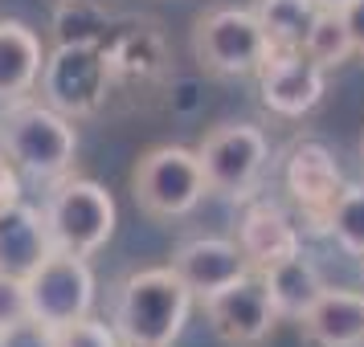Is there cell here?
I'll use <instances>...</instances> for the list:
<instances>
[{
    "mask_svg": "<svg viewBox=\"0 0 364 347\" xmlns=\"http://www.w3.org/2000/svg\"><path fill=\"white\" fill-rule=\"evenodd\" d=\"M197 294L176 278L172 265L135 270L115 286L111 327L123 347H172L184 335Z\"/></svg>",
    "mask_w": 364,
    "mask_h": 347,
    "instance_id": "6da1fadb",
    "label": "cell"
},
{
    "mask_svg": "<svg viewBox=\"0 0 364 347\" xmlns=\"http://www.w3.org/2000/svg\"><path fill=\"white\" fill-rule=\"evenodd\" d=\"M0 148L13 160L21 176L29 180H62L74 167L78 155V127L74 119L53 111L50 102L41 99H17L4 102L0 115Z\"/></svg>",
    "mask_w": 364,
    "mask_h": 347,
    "instance_id": "7a4b0ae2",
    "label": "cell"
},
{
    "mask_svg": "<svg viewBox=\"0 0 364 347\" xmlns=\"http://www.w3.org/2000/svg\"><path fill=\"white\" fill-rule=\"evenodd\" d=\"M46 229L53 249H66L78 258H95L115 237L119 209L115 197L90 176H62L53 180V192L46 200Z\"/></svg>",
    "mask_w": 364,
    "mask_h": 347,
    "instance_id": "3957f363",
    "label": "cell"
},
{
    "mask_svg": "<svg viewBox=\"0 0 364 347\" xmlns=\"http://www.w3.org/2000/svg\"><path fill=\"white\" fill-rule=\"evenodd\" d=\"M132 197L156 221H181L197 213L200 200L209 197L197 148H184V143L148 148L132 167Z\"/></svg>",
    "mask_w": 364,
    "mask_h": 347,
    "instance_id": "277c9868",
    "label": "cell"
},
{
    "mask_svg": "<svg viewBox=\"0 0 364 347\" xmlns=\"http://www.w3.org/2000/svg\"><path fill=\"white\" fill-rule=\"evenodd\" d=\"M197 155L200 172H205V188L221 200L246 204V200H254L266 167H270V139L254 123H221L200 139Z\"/></svg>",
    "mask_w": 364,
    "mask_h": 347,
    "instance_id": "5b68a950",
    "label": "cell"
},
{
    "mask_svg": "<svg viewBox=\"0 0 364 347\" xmlns=\"http://www.w3.org/2000/svg\"><path fill=\"white\" fill-rule=\"evenodd\" d=\"M193 57L213 78H254L258 66L270 57V41L254 9L221 4L193 25Z\"/></svg>",
    "mask_w": 364,
    "mask_h": 347,
    "instance_id": "8992f818",
    "label": "cell"
},
{
    "mask_svg": "<svg viewBox=\"0 0 364 347\" xmlns=\"http://www.w3.org/2000/svg\"><path fill=\"white\" fill-rule=\"evenodd\" d=\"M107 74H111V57L95 45V41H62L53 53H46L41 66V102H50L53 111L70 119L95 115L99 102L107 99Z\"/></svg>",
    "mask_w": 364,
    "mask_h": 347,
    "instance_id": "52a82bcc",
    "label": "cell"
},
{
    "mask_svg": "<svg viewBox=\"0 0 364 347\" xmlns=\"http://www.w3.org/2000/svg\"><path fill=\"white\" fill-rule=\"evenodd\" d=\"M25 294H29V319L58 331L74 319L95 314V270L78 253L53 249L25 278Z\"/></svg>",
    "mask_w": 364,
    "mask_h": 347,
    "instance_id": "ba28073f",
    "label": "cell"
},
{
    "mask_svg": "<svg viewBox=\"0 0 364 347\" xmlns=\"http://www.w3.org/2000/svg\"><path fill=\"white\" fill-rule=\"evenodd\" d=\"M282 184H287V197L299 213V229L328 237V213L336 197L344 192V172L331 160V151L315 139L295 143L287 151V164H282Z\"/></svg>",
    "mask_w": 364,
    "mask_h": 347,
    "instance_id": "9c48e42d",
    "label": "cell"
},
{
    "mask_svg": "<svg viewBox=\"0 0 364 347\" xmlns=\"http://www.w3.org/2000/svg\"><path fill=\"white\" fill-rule=\"evenodd\" d=\"M200 302H205V319H209L213 335L225 347H262L282 323L270 294H266L262 274H254V270Z\"/></svg>",
    "mask_w": 364,
    "mask_h": 347,
    "instance_id": "30bf717a",
    "label": "cell"
},
{
    "mask_svg": "<svg viewBox=\"0 0 364 347\" xmlns=\"http://www.w3.org/2000/svg\"><path fill=\"white\" fill-rule=\"evenodd\" d=\"M254 78H258L262 106L279 119L311 115L328 94V70L315 66L303 50H270Z\"/></svg>",
    "mask_w": 364,
    "mask_h": 347,
    "instance_id": "8fae6325",
    "label": "cell"
},
{
    "mask_svg": "<svg viewBox=\"0 0 364 347\" xmlns=\"http://www.w3.org/2000/svg\"><path fill=\"white\" fill-rule=\"evenodd\" d=\"M237 249L254 274L287 262L291 253L303 249V229L299 221L274 200H246V213L237 221Z\"/></svg>",
    "mask_w": 364,
    "mask_h": 347,
    "instance_id": "7c38bea8",
    "label": "cell"
},
{
    "mask_svg": "<svg viewBox=\"0 0 364 347\" xmlns=\"http://www.w3.org/2000/svg\"><path fill=\"white\" fill-rule=\"evenodd\" d=\"M168 265L176 270V278L197 298H209L213 290L237 282L242 274H250V265L233 237H188V241H181L172 249V262Z\"/></svg>",
    "mask_w": 364,
    "mask_h": 347,
    "instance_id": "4fadbf2b",
    "label": "cell"
},
{
    "mask_svg": "<svg viewBox=\"0 0 364 347\" xmlns=\"http://www.w3.org/2000/svg\"><path fill=\"white\" fill-rule=\"evenodd\" d=\"M299 331L311 347H364V290L323 286L299 319Z\"/></svg>",
    "mask_w": 364,
    "mask_h": 347,
    "instance_id": "5bb4252c",
    "label": "cell"
},
{
    "mask_svg": "<svg viewBox=\"0 0 364 347\" xmlns=\"http://www.w3.org/2000/svg\"><path fill=\"white\" fill-rule=\"evenodd\" d=\"M50 253L53 241L41 209L25 204V200H13V204L0 209V274L29 278Z\"/></svg>",
    "mask_w": 364,
    "mask_h": 347,
    "instance_id": "9a60e30c",
    "label": "cell"
},
{
    "mask_svg": "<svg viewBox=\"0 0 364 347\" xmlns=\"http://www.w3.org/2000/svg\"><path fill=\"white\" fill-rule=\"evenodd\" d=\"M46 66L41 37L25 21H0V102L29 99Z\"/></svg>",
    "mask_w": 364,
    "mask_h": 347,
    "instance_id": "2e32d148",
    "label": "cell"
},
{
    "mask_svg": "<svg viewBox=\"0 0 364 347\" xmlns=\"http://www.w3.org/2000/svg\"><path fill=\"white\" fill-rule=\"evenodd\" d=\"M262 282H266V294L274 302L279 319H291V323H299V319L307 314V307H311L315 298L323 294V286H328L323 270H319L303 249L291 253L287 262L262 270Z\"/></svg>",
    "mask_w": 364,
    "mask_h": 347,
    "instance_id": "e0dca14e",
    "label": "cell"
},
{
    "mask_svg": "<svg viewBox=\"0 0 364 347\" xmlns=\"http://www.w3.org/2000/svg\"><path fill=\"white\" fill-rule=\"evenodd\" d=\"M254 17L262 25L270 50H303V41L319 17V4L315 0H258Z\"/></svg>",
    "mask_w": 364,
    "mask_h": 347,
    "instance_id": "ac0fdd59",
    "label": "cell"
},
{
    "mask_svg": "<svg viewBox=\"0 0 364 347\" xmlns=\"http://www.w3.org/2000/svg\"><path fill=\"white\" fill-rule=\"evenodd\" d=\"M303 53L311 57L315 66H323L328 74H331V70H340V66H348V62L356 57L352 37H348V29H344V17H340V9H319L311 33H307V41H303Z\"/></svg>",
    "mask_w": 364,
    "mask_h": 347,
    "instance_id": "d6986e66",
    "label": "cell"
},
{
    "mask_svg": "<svg viewBox=\"0 0 364 347\" xmlns=\"http://www.w3.org/2000/svg\"><path fill=\"white\" fill-rule=\"evenodd\" d=\"M328 237L348 258H364V184H344L328 213Z\"/></svg>",
    "mask_w": 364,
    "mask_h": 347,
    "instance_id": "ffe728a7",
    "label": "cell"
},
{
    "mask_svg": "<svg viewBox=\"0 0 364 347\" xmlns=\"http://www.w3.org/2000/svg\"><path fill=\"white\" fill-rule=\"evenodd\" d=\"M53 347H123V339L107 319L86 314V319H74V323L53 331Z\"/></svg>",
    "mask_w": 364,
    "mask_h": 347,
    "instance_id": "44dd1931",
    "label": "cell"
},
{
    "mask_svg": "<svg viewBox=\"0 0 364 347\" xmlns=\"http://www.w3.org/2000/svg\"><path fill=\"white\" fill-rule=\"evenodd\" d=\"M0 347H53V327L37 319H17L9 327H0Z\"/></svg>",
    "mask_w": 364,
    "mask_h": 347,
    "instance_id": "7402d4cb",
    "label": "cell"
},
{
    "mask_svg": "<svg viewBox=\"0 0 364 347\" xmlns=\"http://www.w3.org/2000/svg\"><path fill=\"white\" fill-rule=\"evenodd\" d=\"M29 319V294H25V278L0 274V327Z\"/></svg>",
    "mask_w": 364,
    "mask_h": 347,
    "instance_id": "603a6c76",
    "label": "cell"
},
{
    "mask_svg": "<svg viewBox=\"0 0 364 347\" xmlns=\"http://www.w3.org/2000/svg\"><path fill=\"white\" fill-rule=\"evenodd\" d=\"M340 17H344L348 37H352V50L364 57V0H348L344 9H340Z\"/></svg>",
    "mask_w": 364,
    "mask_h": 347,
    "instance_id": "cb8c5ba5",
    "label": "cell"
},
{
    "mask_svg": "<svg viewBox=\"0 0 364 347\" xmlns=\"http://www.w3.org/2000/svg\"><path fill=\"white\" fill-rule=\"evenodd\" d=\"M13 200H21V172L13 167V160L4 155V148H0V209L13 204Z\"/></svg>",
    "mask_w": 364,
    "mask_h": 347,
    "instance_id": "d4e9b609",
    "label": "cell"
},
{
    "mask_svg": "<svg viewBox=\"0 0 364 347\" xmlns=\"http://www.w3.org/2000/svg\"><path fill=\"white\" fill-rule=\"evenodd\" d=\"M315 4H319V9H344L348 0H315Z\"/></svg>",
    "mask_w": 364,
    "mask_h": 347,
    "instance_id": "484cf974",
    "label": "cell"
},
{
    "mask_svg": "<svg viewBox=\"0 0 364 347\" xmlns=\"http://www.w3.org/2000/svg\"><path fill=\"white\" fill-rule=\"evenodd\" d=\"M62 4H82V0H62Z\"/></svg>",
    "mask_w": 364,
    "mask_h": 347,
    "instance_id": "4316f807",
    "label": "cell"
},
{
    "mask_svg": "<svg viewBox=\"0 0 364 347\" xmlns=\"http://www.w3.org/2000/svg\"><path fill=\"white\" fill-rule=\"evenodd\" d=\"M360 160H364V139H360Z\"/></svg>",
    "mask_w": 364,
    "mask_h": 347,
    "instance_id": "83f0119b",
    "label": "cell"
},
{
    "mask_svg": "<svg viewBox=\"0 0 364 347\" xmlns=\"http://www.w3.org/2000/svg\"><path fill=\"white\" fill-rule=\"evenodd\" d=\"M360 265H364V258H360Z\"/></svg>",
    "mask_w": 364,
    "mask_h": 347,
    "instance_id": "f1b7e54d",
    "label": "cell"
}]
</instances>
